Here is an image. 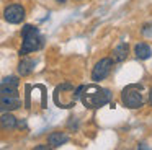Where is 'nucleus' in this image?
<instances>
[{
  "instance_id": "obj_13",
  "label": "nucleus",
  "mask_w": 152,
  "mask_h": 150,
  "mask_svg": "<svg viewBox=\"0 0 152 150\" xmlns=\"http://www.w3.org/2000/svg\"><path fill=\"white\" fill-rule=\"evenodd\" d=\"M2 83L12 85V87H18V78L17 77H7V78H4V82H2Z\"/></svg>"
},
{
  "instance_id": "obj_7",
  "label": "nucleus",
  "mask_w": 152,
  "mask_h": 150,
  "mask_svg": "<svg viewBox=\"0 0 152 150\" xmlns=\"http://www.w3.org/2000/svg\"><path fill=\"white\" fill-rule=\"evenodd\" d=\"M4 16H5V20H7L8 23H13V25L21 23L23 18H25V8L21 5H18V3H13V5H10V7L5 8Z\"/></svg>"
},
{
  "instance_id": "obj_16",
  "label": "nucleus",
  "mask_w": 152,
  "mask_h": 150,
  "mask_svg": "<svg viewBox=\"0 0 152 150\" xmlns=\"http://www.w3.org/2000/svg\"><path fill=\"white\" fill-rule=\"evenodd\" d=\"M149 101H151V104H152V90L149 91Z\"/></svg>"
},
{
  "instance_id": "obj_15",
  "label": "nucleus",
  "mask_w": 152,
  "mask_h": 150,
  "mask_svg": "<svg viewBox=\"0 0 152 150\" xmlns=\"http://www.w3.org/2000/svg\"><path fill=\"white\" fill-rule=\"evenodd\" d=\"M34 149H36V150H41V149H49V147H48V145H38V147H34Z\"/></svg>"
},
{
  "instance_id": "obj_2",
  "label": "nucleus",
  "mask_w": 152,
  "mask_h": 150,
  "mask_svg": "<svg viewBox=\"0 0 152 150\" xmlns=\"http://www.w3.org/2000/svg\"><path fill=\"white\" fill-rule=\"evenodd\" d=\"M21 36H23V44H21L20 49V55H26L30 52H34L38 49L43 47L44 39L41 36V33L38 31V28L31 25H25L23 31H21Z\"/></svg>"
},
{
  "instance_id": "obj_5",
  "label": "nucleus",
  "mask_w": 152,
  "mask_h": 150,
  "mask_svg": "<svg viewBox=\"0 0 152 150\" xmlns=\"http://www.w3.org/2000/svg\"><path fill=\"white\" fill-rule=\"evenodd\" d=\"M20 106V96H18L17 87L12 85H0V111H12Z\"/></svg>"
},
{
  "instance_id": "obj_10",
  "label": "nucleus",
  "mask_w": 152,
  "mask_h": 150,
  "mask_svg": "<svg viewBox=\"0 0 152 150\" xmlns=\"http://www.w3.org/2000/svg\"><path fill=\"white\" fill-rule=\"evenodd\" d=\"M134 51H136V57L141 59V60H145V59H149V57H151V54H152L151 47H149L145 42H139V44L136 46Z\"/></svg>"
},
{
  "instance_id": "obj_12",
  "label": "nucleus",
  "mask_w": 152,
  "mask_h": 150,
  "mask_svg": "<svg viewBox=\"0 0 152 150\" xmlns=\"http://www.w3.org/2000/svg\"><path fill=\"white\" fill-rule=\"evenodd\" d=\"M36 62L33 60V59H23V60L20 62V65H18V72H20L21 75H30L31 72H33V67Z\"/></svg>"
},
{
  "instance_id": "obj_9",
  "label": "nucleus",
  "mask_w": 152,
  "mask_h": 150,
  "mask_svg": "<svg viewBox=\"0 0 152 150\" xmlns=\"http://www.w3.org/2000/svg\"><path fill=\"white\" fill-rule=\"evenodd\" d=\"M0 127L5 130H12L17 127V117L10 113H5L4 116L0 117Z\"/></svg>"
},
{
  "instance_id": "obj_8",
  "label": "nucleus",
  "mask_w": 152,
  "mask_h": 150,
  "mask_svg": "<svg viewBox=\"0 0 152 150\" xmlns=\"http://www.w3.org/2000/svg\"><path fill=\"white\" fill-rule=\"evenodd\" d=\"M67 140H69V135H67L66 132H53L49 135V139H48V142H49V147L57 149V147L64 145Z\"/></svg>"
},
{
  "instance_id": "obj_17",
  "label": "nucleus",
  "mask_w": 152,
  "mask_h": 150,
  "mask_svg": "<svg viewBox=\"0 0 152 150\" xmlns=\"http://www.w3.org/2000/svg\"><path fill=\"white\" fill-rule=\"evenodd\" d=\"M57 2H66V0H57Z\"/></svg>"
},
{
  "instance_id": "obj_11",
  "label": "nucleus",
  "mask_w": 152,
  "mask_h": 150,
  "mask_svg": "<svg viewBox=\"0 0 152 150\" xmlns=\"http://www.w3.org/2000/svg\"><path fill=\"white\" fill-rule=\"evenodd\" d=\"M126 57H128V46H126V44H119V46H116L115 51H113V60H116V62H123Z\"/></svg>"
},
{
  "instance_id": "obj_14",
  "label": "nucleus",
  "mask_w": 152,
  "mask_h": 150,
  "mask_svg": "<svg viewBox=\"0 0 152 150\" xmlns=\"http://www.w3.org/2000/svg\"><path fill=\"white\" fill-rule=\"evenodd\" d=\"M142 34H144L145 38H152V25H145L144 28H142Z\"/></svg>"
},
{
  "instance_id": "obj_3",
  "label": "nucleus",
  "mask_w": 152,
  "mask_h": 150,
  "mask_svg": "<svg viewBox=\"0 0 152 150\" xmlns=\"http://www.w3.org/2000/svg\"><path fill=\"white\" fill-rule=\"evenodd\" d=\"M121 100L124 103V106L131 108V109H136V108L144 106L147 96H145V90L142 85L131 83L121 91Z\"/></svg>"
},
{
  "instance_id": "obj_4",
  "label": "nucleus",
  "mask_w": 152,
  "mask_h": 150,
  "mask_svg": "<svg viewBox=\"0 0 152 150\" xmlns=\"http://www.w3.org/2000/svg\"><path fill=\"white\" fill-rule=\"evenodd\" d=\"M80 95V90L70 83H62L54 90V103L59 108H64V109H69L75 104L77 98Z\"/></svg>"
},
{
  "instance_id": "obj_1",
  "label": "nucleus",
  "mask_w": 152,
  "mask_h": 150,
  "mask_svg": "<svg viewBox=\"0 0 152 150\" xmlns=\"http://www.w3.org/2000/svg\"><path fill=\"white\" fill-rule=\"evenodd\" d=\"M79 90H80L79 98L82 100V103L85 104L87 108H92V109L105 106V104H108L110 100H111L110 90L102 88V87H98V85H87V87H80Z\"/></svg>"
},
{
  "instance_id": "obj_6",
  "label": "nucleus",
  "mask_w": 152,
  "mask_h": 150,
  "mask_svg": "<svg viewBox=\"0 0 152 150\" xmlns=\"http://www.w3.org/2000/svg\"><path fill=\"white\" fill-rule=\"evenodd\" d=\"M111 67H113V60L108 57L102 59L100 62H96V65L93 67V72H92V78L95 82H100L103 78H106L111 72Z\"/></svg>"
}]
</instances>
